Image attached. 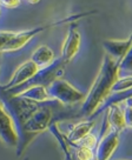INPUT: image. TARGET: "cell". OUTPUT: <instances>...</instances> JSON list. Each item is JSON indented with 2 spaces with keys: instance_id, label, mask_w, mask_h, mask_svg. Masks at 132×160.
Masks as SVG:
<instances>
[{
  "instance_id": "e0dca14e",
  "label": "cell",
  "mask_w": 132,
  "mask_h": 160,
  "mask_svg": "<svg viewBox=\"0 0 132 160\" xmlns=\"http://www.w3.org/2000/svg\"><path fill=\"white\" fill-rule=\"evenodd\" d=\"M0 4L3 6H5L6 8H15L17 6L20 5L21 1H13V0H11V1H0Z\"/></svg>"
},
{
  "instance_id": "5b68a950",
  "label": "cell",
  "mask_w": 132,
  "mask_h": 160,
  "mask_svg": "<svg viewBox=\"0 0 132 160\" xmlns=\"http://www.w3.org/2000/svg\"><path fill=\"white\" fill-rule=\"evenodd\" d=\"M0 135L6 145L10 147H14L17 150L20 141L19 130L14 118L12 117L10 111L7 110L3 100L0 104Z\"/></svg>"
},
{
  "instance_id": "9a60e30c",
  "label": "cell",
  "mask_w": 132,
  "mask_h": 160,
  "mask_svg": "<svg viewBox=\"0 0 132 160\" xmlns=\"http://www.w3.org/2000/svg\"><path fill=\"white\" fill-rule=\"evenodd\" d=\"M119 72L123 77L132 75V47L126 53V55L119 61Z\"/></svg>"
},
{
  "instance_id": "ac0fdd59",
  "label": "cell",
  "mask_w": 132,
  "mask_h": 160,
  "mask_svg": "<svg viewBox=\"0 0 132 160\" xmlns=\"http://www.w3.org/2000/svg\"><path fill=\"white\" fill-rule=\"evenodd\" d=\"M125 102H126V106H129V107H131V108H132V98L127 99Z\"/></svg>"
},
{
  "instance_id": "d6986e66",
  "label": "cell",
  "mask_w": 132,
  "mask_h": 160,
  "mask_svg": "<svg viewBox=\"0 0 132 160\" xmlns=\"http://www.w3.org/2000/svg\"><path fill=\"white\" fill-rule=\"evenodd\" d=\"M23 160H28V159H23Z\"/></svg>"
},
{
  "instance_id": "8992f818",
  "label": "cell",
  "mask_w": 132,
  "mask_h": 160,
  "mask_svg": "<svg viewBox=\"0 0 132 160\" xmlns=\"http://www.w3.org/2000/svg\"><path fill=\"white\" fill-rule=\"evenodd\" d=\"M39 71H40V68L32 60H26L25 62H23L14 71V73L12 74L11 79L8 80V82L1 86L3 93L12 92V91L20 88L21 86L26 85L30 80H32L39 73Z\"/></svg>"
},
{
  "instance_id": "277c9868",
  "label": "cell",
  "mask_w": 132,
  "mask_h": 160,
  "mask_svg": "<svg viewBox=\"0 0 132 160\" xmlns=\"http://www.w3.org/2000/svg\"><path fill=\"white\" fill-rule=\"evenodd\" d=\"M47 88L52 99L65 106H71L78 102L83 104L86 97L83 92H80L78 88L71 85L67 80L63 78L52 82Z\"/></svg>"
},
{
  "instance_id": "8fae6325",
  "label": "cell",
  "mask_w": 132,
  "mask_h": 160,
  "mask_svg": "<svg viewBox=\"0 0 132 160\" xmlns=\"http://www.w3.org/2000/svg\"><path fill=\"white\" fill-rule=\"evenodd\" d=\"M94 120H84L76 126H73L69 134L65 135L66 140L70 145H78L80 144L84 139H86L89 135L91 134L92 128L94 127Z\"/></svg>"
},
{
  "instance_id": "2e32d148",
  "label": "cell",
  "mask_w": 132,
  "mask_h": 160,
  "mask_svg": "<svg viewBox=\"0 0 132 160\" xmlns=\"http://www.w3.org/2000/svg\"><path fill=\"white\" fill-rule=\"evenodd\" d=\"M124 112H125V122H126V127H130L132 128V108L126 106L124 108Z\"/></svg>"
},
{
  "instance_id": "5bb4252c",
  "label": "cell",
  "mask_w": 132,
  "mask_h": 160,
  "mask_svg": "<svg viewBox=\"0 0 132 160\" xmlns=\"http://www.w3.org/2000/svg\"><path fill=\"white\" fill-rule=\"evenodd\" d=\"M17 95H21L26 99L38 102V104H44V102H48V101L53 100L51 98L50 93H48V88L43 85L28 86V87L24 88L19 94Z\"/></svg>"
},
{
  "instance_id": "9c48e42d",
  "label": "cell",
  "mask_w": 132,
  "mask_h": 160,
  "mask_svg": "<svg viewBox=\"0 0 132 160\" xmlns=\"http://www.w3.org/2000/svg\"><path fill=\"white\" fill-rule=\"evenodd\" d=\"M103 47L106 52V54L112 57L117 61L120 60L126 55V53L132 47V33L126 39L116 40V39H106L103 41Z\"/></svg>"
},
{
  "instance_id": "7a4b0ae2",
  "label": "cell",
  "mask_w": 132,
  "mask_h": 160,
  "mask_svg": "<svg viewBox=\"0 0 132 160\" xmlns=\"http://www.w3.org/2000/svg\"><path fill=\"white\" fill-rule=\"evenodd\" d=\"M52 102L54 100L40 104L38 110L31 115L27 119L24 125L19 127V135H20V141L17 147V155L20 157L27 146L34 140L37 135L45 132L46 130H50L53 122V108H52Z\"/></svg>"
},
{
  "instance_id": "30bf717a",
  "label": "cell",
  "mask_w": 132,
  "mask_h": 160,
  "mask_svg": "<svg viewBox=\"0 0 132 160\" xmlns=\"http://www.w3.org/2000/svg\"><path fill=\"white\" fill-rule=\"evenodd\" d=\"M104 120L106 121L109 130L117 131L119 133L126 127L125 112L120 107V104H114V105L109 106L105 110Z\"/></svg>"
},
{
  "instance_id": "3957f363",
  "label": "cell",
  "mask_w": 132,
  "mask_h": 160,
  "mask_svg": "<svg viewBox=\"0 0 132 160\" xmlns=\"http://www.w3.org/2000/svg\"><path fill=\"white\" fill-rule=\"evenodd\" d=\"M93 13V12H92ZM92 13H83V14H77L73 17H69L65 19L57 21V22H52V24H47V25H41L33 27L31 30L20 31V32H13V31H1L0 33V40H1V46L0 50L1 53H11V52H15V51L21 50L23 47H25L31 40L38 34L43 33L44 31L51 28L52 26H58L65 22H72L74 20L79 19L81 17H86Z\"/></svg>"
},
{
  "instance_id": "52a82bcc",
  "label": "cell",
  "mask_w": 132,
  "mask_h": 160,
  "mask_svg": "<svg viewBox=\"0 0 132 160\" xmlns=\"http://www.w3.org/2000/svg\"><path fill=\"white\" fill-rule=\"evenodd\" d=\"M119 132L109 130L100 135L96 147V160H110L119 146Z\"/></svg>"
},
{
  "instance_id": "6da1fadb",
  "label": "cell",
  "mask_w": 132,
  "mask_h": 160,
  "mask_svg": "<svg viewBox=\"0 0 132 160\" xmlns=\"http://www.w3.org/2000/svg\"><path fill=\"white\" fill-rule=\"evenodd\" d=\"M120 78L119 61L105 53L96 79L87 92L80 107V115L94 117L113 92V87Z\"/></svg>"
},
{
  "instance_id": "ba28073f",
  "label": "cell",
  "mask_w": 132,
  "mask_h": 160,
  "mask_svg": "<svg viewBox=\"0 0 132 160\" xmlns=\"http://www.w3.org/2000/svg\"><path fill=\"white\" fill-rule=\"evenodd\" d=\"M81 45V35L76 26L71 24L69 27V31L66 33L65 40L61 46L60 58L65 64H69L80 50Z\"/></svg>"
},
{
  "instance_id": "7c38bea8",
  "label": "cell",
  "mask_w": 132,
  "mask_h": 160,
  "mask_svg": "<svg viewBox=\"0 0 132 160\" xmlns=\"http://www.w3.org/2000/svg\"><path fill=\"white\" fill-rule=\"evenodd\" d=\"M97 138L93 134H90L78 145H69L74 148V158L77 160H93L96 157Z\"/></svg>"
},
{
  "instance_id": "4fadbf2b",
  "label": "cell",
  "mask_w": 132,
  "mask_h": 160,
  "mask_svg": "<svg viewBox=\"0 0 132 160\" xmlns=\"http://www.w3.org/2000/svg\"><path fill=\"white\" fill-rule=\"evenodd\" d=\"M30 60H32L40 70H43L46 67H50L57 59L54 52L50 46L41 45L33 51Z\"/></svg>"
}]
</instances>
